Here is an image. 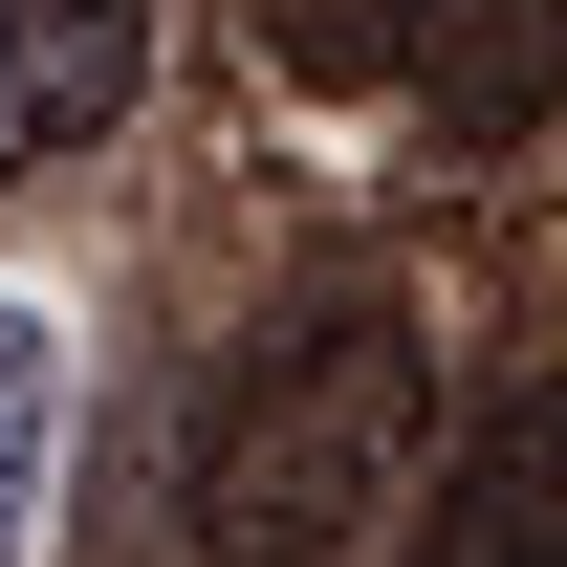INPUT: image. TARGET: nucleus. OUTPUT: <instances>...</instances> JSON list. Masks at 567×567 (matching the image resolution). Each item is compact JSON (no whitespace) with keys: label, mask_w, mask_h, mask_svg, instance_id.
<instances>
[{"label":"nucleus","mask_w":567,"mask_h":567,"mask_svg":"<svg viewBox=\"0 0 567 567\" xmlns=\"http://www.w3.org/2000/svg\"><path fill=\"white\" fill-rule=\"evenodd\" d=\"M393 481H436V350L393 284H306L175 436V546L197 567H371Z\"/></svg>","instance_id":"nucleus-1"},{"label":"nucleus","mask_w":567,"mask_h":567,"mask_svg":"<svg viewBox=\"0 0 567 567\" xmlns=\"http://www.w3.org/2000/svg\"><path fill=\"white\" fill-rule=\"evenodd\" d=\"M262 44L350 110H436L458 153L567 110V0H262Z\"/></svg>","instance_id":"nucleus-2"},{"label":"nucleus","mask_w":567,"mask_h":567,"mask_svg":"<svg viewBox=\"0 0 567 567\" xmlns=\"http://www.w3.org/2000/svg\"><path fill=\"white\" fill-rule=\"evenodd\" d=\"M415 567H567V350H524L415 481Z\"/></svg>","instance_id":"nucleus-3"},{"label":"nucleus","mask_w":567,"mask_h":567,"mask_svg":"<svg viewBox=\"0 0 567 567\" xmlns=\"http://www.w3.org/2000/svg\"><path fill=\"white\" fill-rule=\"evenodd\" d=\"M153 87V0H0V175L87 153Z\"/></svg>","instance_id":"nucleus-4"},{"label":"nucleus","mask_w":567,"mask_h":567,"mask_svg":"<svg viewBox=\"0 0 567 567\" xmlns=\"http://www.w3.org/2000/svg\"><path fill=\"white\" fill-rule=\"evenodd\" d=\"M44 458H66V328L0 306V567H22V524H44Z\"/></svg>","instance_id":"nucleus-5"}]
</instances>
